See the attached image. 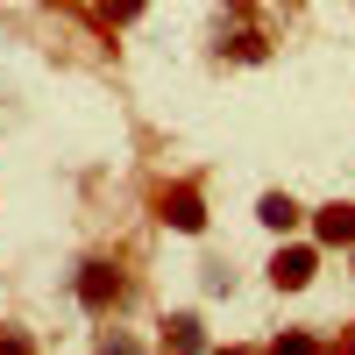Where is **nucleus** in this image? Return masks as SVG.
Masks as SVG:
<instances>
[{"label": "nucleus", "mask_w": 355, "mask_h": 355, "mask_svg": "<svg viewBox=\"0 0 355 355\" xmlns=\"http://www.w3.org/2000/svg\"><path fill=\"white\" fill-rule=\"evenodd\" d=\"M71 291H78V306H85V313H114V306L128 299V270H121L114 256H85V263H78V277H71Z\"/></svg>", "instance_id": "nucleus-1"}, {"label": "nucleus", "mask_w": 355, "mask_h": 355, "mask_svg": "<svg viewBox=\"0 0 355 355\" xmlns=\"http://www.w3.org/2000/svg\"><path fill=\"white\" fill-rule=\"evenodd\" d=\"M157 220L171 234H206V192L199 185H164L157 192Z\"/></svg>", "instance_id": "nucleus-2"}, {"label": "nucleus", "mask_w": 355, "mask_h": 355, "mask_svg": "<svg viewBox=\"0 0 355 355\" xmlns=\"http://www.w3.org/2000/svg\"><path fill=\"white\" fill-rule=\"evenodd\" d=\"M313 270H320V242H291V249L270 256V284H277V291H306Z\"/></svg>", "instance_id": "nucleus-3"}, {"label": "nucleus", "mask_w": 355, "mask_h": 355, "mask_svg": "<svg viewBox=\"0 0 355 355\" xmlns=\"http://www.w3.org/2000/svg\"><path fill=\"white\" fill-rule=\"evenodd\" d=\"M313 242H320V249H355V199L313 206Z\"/></svg>", "instance_id": "nucleus-4"}, {"label": "nucleus", "mask_w": 355, "mask_h": 355, "mask_svg": "<svg viewBox=\"0 0 355 355\" xmlns=\"http://www.w3.org/2000/svg\"><path fill=\"white\" fill-rule=\"evenodd\" d=\"M164 355H214L206 348V320L199 313H171L164 320Z\"/></svg>", "instance_id": "nucleus-5"}, {"label": "nucleus", "mask_w": 355, "mask_h": 355, "mask_svg": "<svg viewBox=\"0 0 355 355\" xmlns=\"http://www.w3.org/2000/svg\"><path fill=\"white\" fill-rule=\"evenodd\" d=\"M256 220L270 227V234H291V227L306 220V206L291 199V192H263V199H256Z\"/></svg>", "instance_id": "nucleus-6"}, {"label": "nucleus", "mask_w": 355, "mask_h": 355, "mask_svg": "<svg viewBox=\"0 0 355 355\" xmlns=\"http://www.w3.org/2000/svg\"><path fill=\"white\" fill-rule=\"evenodd\" d=\"M263 355H327V341H320V334H306V327H284V334L263 348Z\"/></svg>", "instance_id": "nucleus-7"}, {"label": "nucleus", "mask_w": 355, "mask_h": 355, "mask_svg": "<svg viewBox=\"0 0 355 355\" xmlns=\"http://www.w3.org/2000/svg\"><path fill=\"white\" fill-rule=\"evenodd\" d=\"M93 355H142V341H135V334H121V327H107V334L93 341Z\"/></svg>", "instance_id": "nucleus-8"}, {"label": "nucleus", "mask_w": 355, "mask_h": 355, "mask_svg": "<svg viewBox=\"0 0 355 355\" xmlns=\"http://www.w3.org/2000/svg\"><path fill=\"white\" fill-rule=\"evenodd\" d=\"M100 15L121 28V21H135V15H142V0H100Z\"/></svg>", "instance_id": "nucleus-9"}, {"label": "nucleus", "mask_w": 355, "mask_h": 355, "mask_svg": "<svg viewBox=\"0 0 355 355\" xmlns=\"http://www.w3.org/2000/svg\"><path fill=\"white\" fill-rule=\"evenodd\" d=\"M0 355H36V341H28L21 327H0Z\"/></svg>", "instance_id": "nucleus-10"}, {"label": "nucleus", "mask_w": 355, "mask_h": 355, "mask_svg": "<svg viewBox=\"0 0 355 355\" xmlns=\"http://www.w3.org/2000/svg\"><path fill=\"white\" fill-rule=\"evenodd\" d=\"M206 291H214V299H220V291H234V270H227V263H206Z\"/></svg>", "instance_id": "nucleus-11"}, {"label": "nucleus", "mask_w": 355, "mask_h": 355, "mask_svg": "<svg viewBox=\"0 0 355 355\" xmlns=\"http://www.w3.org/2000/svg\"><path fill=\"white\" fill-rule=\"evenodd\" d=\"M334 355H355V334H348V341H334Z\"/></svg>", "instance_id": "nucleus-12"}, {"label": "nucleus", "mask_w": 355, "mask_h": 355, "mask_svg": "<svg viewBox=\"0 0 355 355\" xmlns=\"http://www.w3.org/2000/svg\"><path fill=\"white\" fill-rule=\"evenodd\" d=\"M214 355H256V348H214Z\"/></svg>", "instance_id": "nucleus-13"}, {"label": "nucleus", "mask_w": 355, "mask_h": 355, "mask_svg": "<svg viewBox=\"0 0 355 355\" xmlns=\"http://www.w3.org/2000/svg\"><path fill=\"white\" fill-rule=\"evenodd\" d=\"M348 263H355V249H348Z\"/></svg>", "instance_id": "nucleus-14"}]
</instances>
